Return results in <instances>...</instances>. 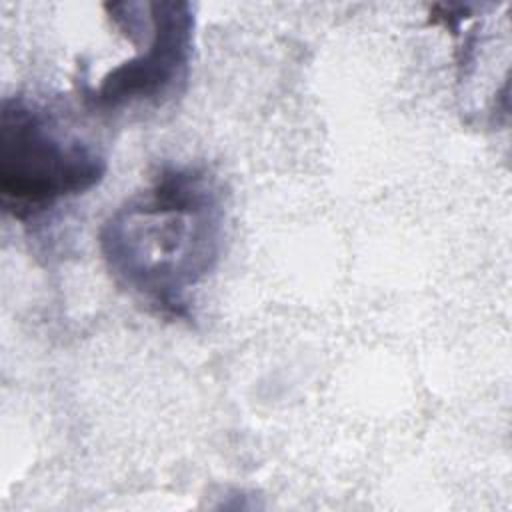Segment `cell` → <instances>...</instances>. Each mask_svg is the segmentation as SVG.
Segmentation results:
<instances>
[{
  "instance_id": "obj_1",
  "label": "cell",
  "mask_w": 512,
  "mask_h": 512,
  "mask_svg": "<svg viewBox=\"0 0 512 512\" xmlns=\"http://www.w3.org/2000/svg\"><path fill=\"white\" fill-rule=\"evenodd\" d=\"M226 206L204 166L164 164L102 224L98 246L114 284L166 320L192 318V292L222 258Z\"/></svg>"
},
{
  "instance_id": "obj_2",
  "label": "cell",
  "mask_w": 512,
  "mask_h": 512,
  "mask_svg": "<svg viewBox=\"0 0 512 512\" xmlns=\"http://www.w3.org/2000/svg\"><path fill=\"white\" fill-rule=\"evenodd\" d=\"M108 170L100 148L64 126L54 110L6 96L0 108V204L28 222L98 186Z\"/></svg>"
},
{
  "instance_id": "obj_3",
  "label": "cell",
  "mask_w": 512,
  "mask_h": 512,
  "mask_svg": "<svg viewBox=\"0 0 512 512\" xmlns=\"http://www.w3.org/2000/svg\"><path fill=\"white\" fill-rule=\"evenodd\" d=\"M110 20L138 52L114 66L84 100L98 112L132 106H162L178 96L190 74L194 52V6L184 0L120 2L108 6Z\"/></svg>"
}]
</instances>
